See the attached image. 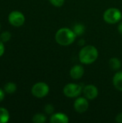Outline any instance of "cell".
Listing matches in <instances>:
<instances>
[{"label": "cell", "mask_w": 122, "mask_h": 123, "mask_svg": "<svg viewBox=\"0 0 122 123\" xmlns=\"http://www.w3.org/2000/svg\"><path fill=\"white\" fill-rule=\"evenodd\" d=\"M99 57V51L95 46L86 45L81 48L78 54V58L83 64H91L94 63Z\"/></svg>", "instance_id": "obj_1"}, {"label": "cell", "mask_w": 122, "mask_h": 123, "mask_svg": "<svg viewBox=\"0 0 122 123\" xmlns=\"http://www.w3.org/2000/svg\"><path fill=\"white\" fill-rule=\"evenodd\" d=\"M76 35L73 30L68 27H63L59 29L55 33V41L58 44L63 46H68L71 45L76 40Z\"/></svg>", "instance_id": "obj_2"}, {"label": "cell", "mask_w": 122, "mask_h": 123, "mask_svg": "<svg viewBox=\"0 0 122 123\" xmlns=\"http://www.w3.org/2000/svg\"><path fill=\"white\" fill-rule=\"evenodd\" d=\"M103 17L106 22L114 25L121 21L122 19V12L117 8H109L104 13Z\"/></svg>", "instance_id": "obj_3"}, {"label": "cell", "mask_w": 122, "mask_h": 123, "mask_svg": "<svg viewBox=\"0 0 122 123\" xmlns=\"http://www.w3.org/2000/svg\"><path fill=\"white\" fill-rule=\"evenodd\" d=\"M83 92V88L81 85L77 84H68L63 88V94L65 97L69 98H75L80 96Z\"/></svg>", "instance_id": "obj_4"}, {"label": "cell", "mask_w": 122, "mask_h": 123, "mask_svg": "<svg viewBox=\"0 0 122 123\" xmlns=\"http://www.w3.org/2000/svg\"><path fill=\"white\" fill-rule=\"evenodd\" d=\"M50 91L49 86L45 82H38L32 88V94L37 98H43L46 97Z\"/></svg>", "instance_id": "obj_5"}, {"label": "cell", "mask_w": 122, "mask_h": 123, "mask_svg": "<svg viewBox=\"0 0 122 123\" xmlns=\"http://www.w3.org/2000/svg\"><path fill=\"white\" fill-rule=\"evenodd\" d=\"M8 19L12 25L14 27H21L24 23L25 17L22 12L19 11H13L9 14Z\"/></svg>", "instance_id": "obj_6"}, {"label": "cell", "mask_w": 122, "mask_h": 123, "mask_svg": "<svg viewBox=\"0 0 122 123\" xmlns=\"http://www.w3.org/2000/svg\"><path fill=\"white\" fill-rule=\"evenodd\" d=\"M88 101L86 97H78L77 98L73 104L75 110L78 113H84L88 109Z\"/></svg>", "instance_id": "obj_7"}, {"label": "cell", "mask_w": 122, "mask_h": 123, "mask_svg": "<svg viewBox=\"0 0 122 123\" xmlns=\"http://www.w3.org/2000/svg\"><path fill=\"white\" fill-rule=\"evenodd\" d=\"M84 97L88 100H93L96 99L99 95V90L97 87L92 84H88L83 89Z\"/></svg>", "instance_id": "obj_8"}, {"label": "cell", "mask_w": 122, "mask_h": 123, "mask_svg": "<svg viewBox=\"0 0 122 123\" xmlns=\"http://www.w3.org/2000/svg\"><path fill=\"white\" fill-rule=\"evenodd\" d=\"M84 74V68L81 65L73 66L70 71V76L73 79L78 80L83 77Z\"/></svg>", "instance_id": "obj_9"}, {"label": "cell", "mask_w": 122, "mask_h": 123, "mask_svg": "<svg viewBox=\"0 0 122 123\" xmlns=\"http://www.w3.org/2000/svg\"><path fill=\"white\" fill-rule=\"evenodd\" d=\"M50 122L51 123H68L69 122V118L64 113L57 112L52 114Z\"/></svg>", "instance_id": "obj_10"}, {"label": "cell", "mask_w": 122, "mask_h": 123, "mask_svg": "<svg viewBox=\"0 0 122 123\" xmlns=\"http://www.w3.org/2000/svg\"><path fill=\"white\" fill-rule=\"evenodd\" d=\"M114 86L118 91L122 92V71H117L113 77Z\"/></svg>", "instance_id": "obj_11"}, {"label": "cell", "mask_w": 122, "mask_h": 123, "mask_svg": "<svg viewBox=\"0 0 122 123\" xmlns=\"http://www.w3.org/2000/svg\"><path fill=\"white\" fill-rule=\"evenodd\" d=\"M109 66L113 70L118 71L122 66V62L117 58H111L109 60Z\"/></svg>", "instance_id": "obj_12"}, {"label": "cell", "mask_w": 122, "mask_h": 123, "mask_svg": "<svg viewBox=\"0 0 122 123\" xmlns=\"http://www.w3.org/2000/svg\"><path fill=\"white\" fill-rule=\"evenodd\" d=\"M9 120V113L6 109L0 107V123H7Z\"/></svg>", "instance_id": "obj_13"}, {"label": "cell", "mask_w": 122, "mask_h": 123, "mask_svg": "<svg viewBox=\"0 0 122 123\" xmlns=\"http://www.w3.org/2000/svg\"><path fill=\"white\" fill-rule=\"evenodd\" d=\"M85 29H86L85 26L81 23H77L73 27V30L74 33L76 35V36L82 35L85 32Z\"/></svg>", "instance_id": "obj_14"}, {"label": "cell", "mask_w": 122, "mask_h": 123, "mask_svg": "<svg viewBox=\"0 0 122 123\" xmlns=\"http://www.w3.org/2000/svg\"><path fill=\"white\" fill-rule=\"evenodd\" d=\"M17 90V86L13 82H9L4 86V91L7 94H13Z\"/></svg>", "instance_id": "obj_15"}, {"label": "cell", "mask_w": 122, "mask_h": 123, "mask_svg": "<svg viewBox=\"0 0 122 123\" xmlns=\"http://www.w3.org/2000/svg\"><path fill=\"white\" fill-rule=\"evenodd\" d=\"M46 116L40 113L35 115L32 117V121L35 123H44L46 122Z\"/></svg>", "instance_id": "obj_16"}, {"label": "cell", "mask_w": 122, "mask_h": 123, "mask_svg": "<svg viewBox=\"0 0 122 123\" xmlns=\"http://www.w3.org/2000/svg\"><path fill=\"white\" fill-rule=\"evenodd\" d=\"M11 36H12V35H11L10 32H7V31H5V32H3L1 34V35H0V39L1 40V41H2L3 43H6V42L9 41V40H10Z\"/></svg>", "instance_id": "obj_17"}, {"label": "cell", "mask_w": 122, "mask_h": 123, "mask_svg": "<svg viewBox=\"0 0 122 123\" xmlns=\"http://www.w3.org/2000/svg\"><path fill=\"white\" fill-rule=\"evenodd\" d=\"M51 4L56 7H60L64 4L65 0H49Z\"/></svg>", "instance_id": "obj_18"}, {"label": "cell", "mask_w": 122, "mask_h": 123, "mask_svg": "<svg viewBox=\"0 0 122 123\" xmlns=\"http://www.w3.org/2000/svg\"><path fill=\"white\" fill-rule=\"evenodd\" d=\"M44 110H45V112L47 114H48V115H52V114L54 113L55 109H54L53 105H46L45 107V108H44Z\"/></svg>", "instance_id": "obj_19"}, {"label": "cell", "mask_w": 122, "mask_h": 123, "mask_svg": "<svg viewBox=\"0 0 122 123\" xmlns=\"http://www.w3.org/2000/svg\"><path fill=\"white\" fill-rule=\"evenodd\" d=\"M4 45L1 40L0 39V57L4 54Z\"/></svg>", "instance_id": "obj_20"}, {"label": "cell", "mask_w": 122, "mask_h": 123, "mask_svg": "<svg viewBox=\"0 0 122 123\" xmlns=\"http://www.w3.org/2000/svg\"><path fill=\"white\" fill-rule=\"evenodd\" d=\"M116 121L119 123H122V112L119 113V114L116 117Z\"/></svg>", "instance_id": "obj_21"}, {"label": "cell", "mask_w": 122, "mask_h": 123, "mask_svg": "<svg viewBox=\"0 0 122 123\" xmlns=\"http://www.w3.org/2000/svg\"><path fill=\"white\" fill-rule=\"evenodd\" d=\"M4 98V91L0 89V102H1Z\"/></svg>", "instance_id": "obj_22"}, {"label": "cell", "mask_w": 122, "mask_h": 123, "mask_svg": "<svg viewBox=\"0 0 122 123\" xmlns=\"http://www.w3.org/2000/svg\"><path fill=\"white\" fill-rule=\"evenodd\" d=\"M118 31H119V34H121L122 35V22H120L118 25Z\"/></svg>", "instance_id": "obj_23"}, {"label": "cell", "mask_w": 122, "mask_h": 123, "mask_svg": "<svg viewBox=\"0 0 122 123\" xmlns=\"http://www.w3.org/2000/svg\"><path fill=\"white\" fill-rule=\"evenodd\" d=\"M0 28H1V25H0Z\"/></svg>", "instance_id": "obj_24"}]
</instances>
